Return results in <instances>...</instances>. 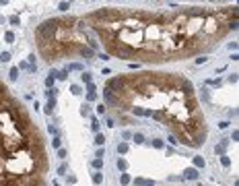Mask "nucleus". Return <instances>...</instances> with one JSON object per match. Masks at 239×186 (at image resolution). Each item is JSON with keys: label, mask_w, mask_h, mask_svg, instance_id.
<instances>
[{"label": "nucleus", "mask_w": 239, "mask_h": 186, "mask_svg": "<svg viewBox=\"0 0 239 186\" xmlns=\"http://www.w3.org/2000/svg\"><path fill=\"white\" fill-rule=\"evenodd\" d=\"M107 56L136 64L202 58L237 29V6H177L167 10L101 6L81 17Z\"/></svg>", "instance_id": "f257e3e1"}, {"label": "nucleus", "mask_w": 239, "mask_h": 186, "mask_svg": "<svg viewBox=\"0 0 239 186\" xmlns=\"http://www.w3.org/2000/svg\"><path fill=\"white\" fill-rule=\"evenodd\" d=\"M103 106L124 126L155 120L177 143L200 149L208 139V122L194 83L181 72L136 70L116 74L103 85Z\"/></svg>", "instance_id": "f03ea898"}, {"label": "nucleus", "mask_w": 239, "mask_h": 186, "mask_svg": "<svg viewBox=\"0 0 239 186\" xmlns=\"http://www.w3.org/2000/svg\"><path fill=\"white\" fill-rule=\"evenodd\" d=\"M47 174L43 132L0 79V186H47Z\"/></svg>", "instance_id": "7ed1b4c3"}, {"label": "nucleus", "mask_w": 239, "mask_h": 186, "mask_svg": "<svg viewBox=\"0 0 239 186\" xmlns=\"http://www.w3.org/2000/svg\"><path fill=\"white\" fill-rule=\"evenodd\" d=\"M35 46L39 58L52 66L70 58H85L91 62L97 54L99 42L85 27L81 17L60 15L49 17L35 27Z\"/></svg>", "instance_id": "20e7f679"}, {"label": "nucleus", "mask_w": 239, "mask_h": 186, "mask_svg": "<svg viewBox=\"0 0 239 186\" xmlns=\"http://www.w3.org/2000/svg\"><path fill=\"white\" fill-rule=\"evenodd\" d=\"M183 178H186V180H198V170H196V168H186Z\"/></svg>", "instance_id": "39448f33"}, {"label": "nucleus", "mask_w": 239, "mask_h": 186, "mask_svg": "<svg viewBox=\"0 0 239 186\" xmlns=\"http://www.w3.org/2000/svg\"><path fill=\"white\" fill-rule=\"evenodd\" d=\"M54 108H56V97L47 99V106H45V114H52V112H54Z\"/></svg>", "instance_id": "423d86ee"}, {"label": "nucleus", "mask_w": 239, "mask_h": 186, "mask_svg": "<svg viewBox=\"0 0 239 186\" xmlns=\"http://www.w3.org/2000/svg\"><path fill=\"white\" fill-rule=\"evenodd\" d=\"M136 186H155V182H150V180H144V178H136L134 180Z\"/></svg>", "instance_id": "0eeeda50"}, {"label": "nucleus", "mask_w": 239, "mask_h": 186, "mask_svg": "<svg viewBox=\"0 0 239 186\" xmlns=\"http://www.w3.org/2000/svg\"><path fill=\"white\" fill-rule=\"evenodd\" d=\"M128 149H130L128 143H118V153L120 155H126V153H128Z\"/></svg>", "instance_id": "6e6552de"}, {"label": "nucleus", "mask_w": 239, "mask_h": 186, "mask_svg": "<svg viewBox=\"0 0 239 186\" xmlns=\"http://www.w3.org/2000/svg\"><path fill=\"white\" fill-rule=\"evenodd\" d=\"M116 166H118V170L126 172V170H128V161H126V159H122V157H120V159L116 161Z\"/></svg>", "instance_id": "1a4fd4ad"}, {"label": "nucleus", "mask_w": 239, "mask_h": 186, "mask_svg": "<svg viewBox=\"0 0 239 186\" xmlns=\"http://www.w3.org/2000/svg\"><path fill=\"white\" fill-rule=\"evenodd\" d=\"M81 81H83L85 85H89V83L93 81V77H91V72H87V70H85V72L81 74Z\"/></svg>", "instance_id": "9d476101"}, {"label": "nucleus", "mask_w": 239, "mask_h": 186, "mask_svg": "<svg viewBox=\"0 0 239 186\" xmlns=\"http://www.w3.org/2000/svg\"><path fill=\"white\" fill-rule=\"evenodd\" d=\"M204 164H206L204 157H200V155H196V157H194V168H204Z\"/></svg>", "instance_id": "9b49d317"}, {"label": "nucleus", "mask_w": 239, "mask_h": 186, "mask_svg": "<svg viewBox=\"0 0 239 186\" xmlns=\"http://www.w3.org/2000/svg\"><path fill=\"white\" fill-rule=\"evenodd\" d=\"M103 182V174L101 172H95L93 174V184H101Z\"/></svg>", "instance_id": "f8f14e48"}, {"label": "nucleus", "mask_w": 239, "mask_h": 186, "mask_svg": "<svg viewBox=\"0 0 239 186\" xmlns=\"http://www.w3.org/2000/svg\"><path fill=\"white\" fill-rule=\"evenodd\" d=\"M103 143H105V136H103L101 132H97V134H95V145H99V147H101Z\"/></svg>", "instance_id": "ddd939ff"}, {"label": "nucleus", "mask_w": 239, "mask_h": 186, "mask_svg": "<svg viewBox=\"0 0 239 186\" xmlns=\"http://www.w3.org/2000/svg\"><path fill=\"white\" fill-rule=\"evenodd\" d=\"M91 130H93L95 134L99 132V120H97V118H93V120H91Z\"/></svg>", "instance_id": "4468645a"}, {"label": "nucleus", "mask_w": 239, "mask_h": 186, "mask_svg": "<svg viewBox=\"0 0 239 186\" xmlns=\"http://www.w3.org/2000/svg\"><path fill=\"white\" fill-rule=\"evenodd\" d=\"M120 182L126 186V184H130L132 180H130V176H128V174H120Z\"/></svg>", "instance_id": "2eb2a0df"}, {"label": "nucleus", "mask_w": 239, "mask_h": 186, "mask_svg": "<svg viewBox=\"0 0 239 186\" xmlns=\"http://www.w3.org/2000/svg\"><path fill=\"white\" fill-rule=\"evenodd\" d=\"M8 77H10V81H17V77H19V68H10Z\"/></svg>", "instance_id": "dca6fc26"}, {"label": "nucleus", "mask_w": 239, "mask_h": 186, "mask_svg": "<svg viewBox=\"0 0 239 186\" xmlns=\"http://www.w3.org/2000/svg\"><path fill=\"white\" fill-rule=\"evenodd\" d=\"M4 40H6L8 44H12V42H15V33H12V31H6V33H4Z\"/></svg>", "instance_id": "f3484780"}, {"label": "nucleus", "mask_w": 239, "mask_h": 186, "mask_svg": "<svg viewBox=\"0 0 239 186\" xmlns=\"http://www.w3.org/2000/svg\"><path fill=\"white\" fill-rule=\"evenodd\" d=\"M93 168H95V170L99 172V170L103 168V159H95V161H93Z\"/></svg>", "instance_id": "a211bd4d"}, {"label": "nucleus", "mask_w": 239, "mask_h": 186, "mask_svg": "<svg viewBox=\"0 0 239 186\" xmlns=\"http://www.w3.org/2000/svg\"><path fill=\"white\" fill-rule=\"evenodd\" d=\"M70 91H72V95H81V87L79 85H70Z\"/></svg>", "instance_id": "6ab92c4d"}, {"label": "nucleus", "mask_w": 239, "mask_h": 186, "mask_svg": "<svg viewBox=\"0 0 239 186\" xmlns=\"http://www.w3.org/2000/svg\"><path fill=\"white\" fill-rule=\"evenodd\" d=\"M97 114H101V116H105V114H107V110H105V106H103V104H99V106H97Z\"/></svg>", "instance_id": "aec40b11"}, {"label": "nucleus", "mask_w": 239, "mask_h": 186, "mask_svg": "<svg viewBox=\"0 0 239 186\" xmlns=\"http://www.w3.org/2000/svg\"><path fill=\"white\" fill-rule=\"evenodd\" d=\"M97 99V91H91V93H87V102H95Z\"/></svg>", "instance_id": "412c9836"}, {"label": "nucleus", "mask_w": 239, "mask_h": 186, "mask_svg": "<svg viewBox=\"0 0 239 186\" xmlns=\"http://www.w3.org/2000/svg\"><path fill=\"white\" fill-rule=\"evenodd\" d=\"M134 141H136L138 145H140V143H144V136H142L140 132H136V134H134Z\"/></svg>", "instance_id": "4be33fe9"}, {"label": "nucleus", "mask_w": 239, "mask_h": 186, "mask_svg": "<svg viewBox=\"0 0 239 186\" xmlns=\"http://www.w3.org/2000/svg\"><path fill=\"white\" fill-rule=\"evenodd\" d=\"M221 161H223V166H225V168H229V166H231V159H229L227 155H223V157H221Z\"/></svg>", "instance_id": "5701e85b"}, {"label": "nucleus", "mask_w": 239, "mask_h": 186, "mask_svg": "<svg viewBox=\"0 0 239 186\" xmlns=\"http://www.w3.org/2000/svg\"><path fill=\"white\" fill-rule=\"evenodd\" d=\"M153 147H157V149H163V141H161V139H153Z\"/></svg>", "instance_id": "b1692460"}, {"label": "nucleus", "mask_w": 239, "mask_h": 186, "mask_svg": "<svg viewBox=\"0 0 239 186\" xmlns=\"http://www.w3.org/2000/svg\"><path fill=\"white\" fill-rule=\"evenodd\" d=\"M0 60H2V62H8V60H10V54H8V52H2V54H0Z\"/></svg>", "instance_id": "393cba45"}, {"label": "nucleus", "mask_w": 239, "mask_h": 186, "mask_svg": "<svg viewBox=\"0 0 239 186\" xmlns=\"http://www.w3.org/2000/svg\"><path fill=\"white\" fill-rule=\"evenodd\" d=\"M8 21H10V23H12V25H19V23H21V19H19V17H17V15H12V17H10V19H8Z\"/></svg>", "instance_id": "a878e982"}, {"label": "nucleus", "mask_w": 239, "mask_h": 186, "mask_svg": "<svg viewBox=\"0 0 239 186\" xmlns=\"http://www.w3.org/2000/svg\"><path fill=\"white\" fill-rule=\"evenodd\" d=\"M225 145H227V143H221V145H217V149H215V151H217V153H223V151H225Z\"/></svg>", "instance_id": "bb28decb"}, {"label": "nucleus", "mask_w": 239, "mask_h": 186, "mask_svg": "<svg viewBox=\"0 0 239 186\" xmlns=\"http://www.w3.org/2000/svg\"><path fill=\"white\" fill-rule=\"evenodd\" d=\"M81 68H83L81 64H70V66H68L66 70H81Z\"/></svg>", "instance_id": "cd10ccee"}, {"label": "nucleus", "mask_w": 239, "mask_h": 186, "mask_svg": "<svg viewBox=\"0 0 239 186\" xmlns=\"http://www.w3.org/2000/svg\"><path fill=\"white\" fill-rule=\"evenodd\" d=\"M58 157L64 159V157H66V149H58Z\"/></svg>", "instance_id": "c85d7f7f"}, {"label": "nucleus", "mask_w": 239, "mask_h": 186, "mask_svg": "<svg viewBox=\"0 0 239 186\" xmlns=\"http://www.w3.org/2000/svg\"><path fill=\"white\" fill-rule=\"evenodd\" d=\"M68 8H70L68 2H60V10H68Z\"/></svg>", "instance_id": "c756f323"}, {"label": "nucleus", "mask_w": 239, "mask_h": 186, "mask_svg": "<svg viewBox=\"0 0 239 186\" xmlns=\"http://www.w3.org/2000/svg\"><path fill=\"white\" fill-rule=\"evenodd\" d=\"M97 159H103V149H97V153H95Z\"/></svg>", "instance_id": "7c9ffc66"}, {"label": "nucleus", "mask_w": 239, "mask_h": 186, "mask_svg": "<svg viewBox=\"0 0 239 186\" xmlns=\"http://www.w3.org/2000/svg\"><path fill=\"white\" fill-rule=\"evenodd\" d=\"M52 145H54V149H60V139H58V136L52 141Z\"/></svg>", "instance_id": "2f4dec72"}, {"label": "nucleus", "mask_w": 239, "mask_h": 186, "mask_svg": "<svg viewBox=\"0 0 239 186\" xmlns=\"http://www.w3.org/2000/svg\"><path fill=\"white\" fill-rule=\"evenodd\" d=\"M87 91H89V93H91V91H95V85H93V83H89V85H87Z\"/></svg>", "instance_id": "473e14b6"}, {"label": "nucleus", "mask_w": 239, "mask_h": 186, "mask_svg": "<svg viewBox=\"0 0 239 186\" xmlns=\"http://www.w3.org/2000/svg\"><path fill=\"white\" fill-rule=\"evenodd\" d=\"M64 172H66V166H64V164H62V166L58 168V174H64Z\"/></svg>", "instance_id": "72a5a7b5"}, {"label": "nucleus", "mask_w": 239, "mask_h": 186, "mask_svg": "<svg viewBox=\"0 0 239 186\" xmlns=\"http://www.w3.org/2000/svg\"><path fill=\"white\" fill-rule=\"evenodd\" d=\"M204 186H208V184H204Z\"/></svg>", "instance_id": "f704fd0d"}]
</instances>
